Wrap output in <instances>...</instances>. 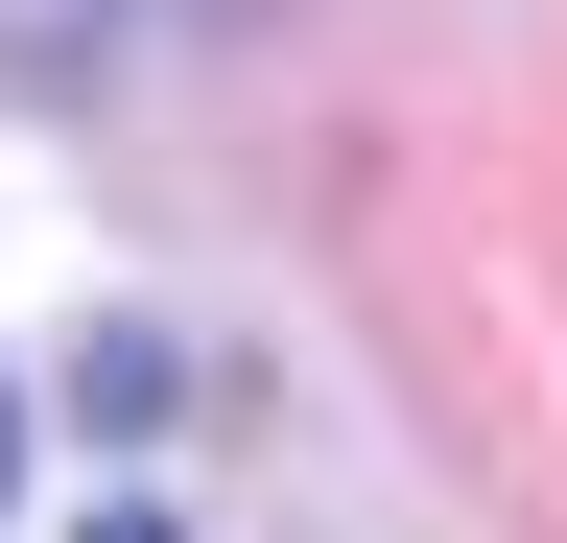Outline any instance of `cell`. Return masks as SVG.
Segmentation results:
<instances>
[{
  "label": "cell",
  "mask_w": 567,
  "mask_h": 543,
  "mask_svg": "<svg viewBox=\"0 0 567 543\" xmlns=\"http://www.w3.org/2000/svg\"><path fill=\"white\" fill-rule=\"evenodd\" d=\"M95 543H189V520H95Z\"/></svg>",
  "instance_id": "obj_1"
},
{
  "label": "cell",
  "mask_w": 567,
  "mask_h": 543,
  "mask_svg": "<svg viewBox=\"0 0 567 543\" xmlns=\"http://www.w3.org/2000/svg\"><path fill=\"white\" fill-rule=\"evenodd\" d=\"M0 472H24V401H0Z\"/></svg>",
  "instance_id": "obj_2"
}]
</instances>
